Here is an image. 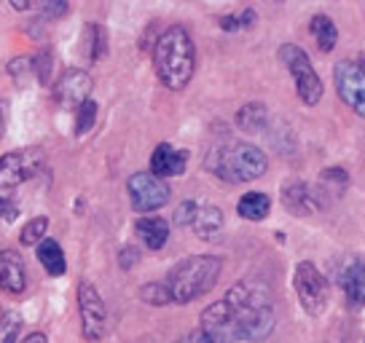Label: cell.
<instances>
[{"label":"cell","instance_id":"obj_14","mask_svg":"<svg viewBox=\"0 0 365 343\" xmlns=\"http://www.w3.org/2000/svg\"><path fill=\"white\" fill-rule=\"evenodd\" d=\"M185 164H188V153L180 148H172L170 142H161L156 145L153 156H150V174L156 177H178L185 172Z\"/></svg>","mask_w":365,"mask_h":343},{"label":"cell","instance_id":"obj_7","mask_svg":"<svg viewBox=\"0 0 365 343\" xmlns=\"http://www.w3.org/2000/svg\"><path fill=\"white\" fill-rule=\"evenodd\" d=\"M78 317H81V332L86 341H100L108 332V311L100 290L91 285L89 279L78 282Z\"/></svg>","mask_w":365,"mask_h":343},{"label":"cell","instance_id":"obj_3","mask_svg":"<svg viewBox=\"0 0 365 343\" xmlns=\"http://www.w3.org/2000/svg\"><path fill=\"white\" fill-rule=\"evenodd\" d=\"M205 167L217 180L231 185H242V183H252L266 174V167H269V159L261 148H255L250 142H237V139H228L223 145H215V148L207 153Z\"/></svg>","mask_w":365,"mask_h":343},{"label":"cell","instance_id":"obj_23","mask_svg":"<svg viewBox=\"0 0 365 343\" xmlns=\"http://www.w3.org/2000/svg\"><path fill=\"white\" fill-rule=\"evenodd\" d=\"M46 228H48V218L38 215V218H33L22 228V233H19V241H22L24 247H35V244H41V241L46 239Z\"/></svg>","mask_w":365,"mask_h":343},{"label":"cell","instance_id":"obj_30","mask_svg":"<svg viewBox=\"0 0 365 343\" xmlns=\"http://www.w3.org/2000/svg\"><path fill=\"white\" fill-rule=\"evenodd\" d=\"M38 9H41V14H43L46 19H59V16L68 14V3H62V0H57V3H54V0H46Z\"/></svg>","mask_w":365,"mask_h":343},{"label":"cell","instance_id":"obj_22","mask_svg":"<svg viewBox=\"0 0 365 343\" xmlns=\"http://www.w3.org/2000/svg\"><path fill=\"white\" fill-rule=\"evenodd\" d=\"M86 38H89V51H86L89 62L103 59L108 54V33H105L103 24H89L86 27Z\"/></svg>","mask_w":365,"mask_h":343},{"label":"cell","instance_id":"obj_18","mask_svg":"<svg viewBox=\"0 0 365 343\" xmlns=\"http://www.w3.org/2000/svg\"><path fill=\"white\" fill-rule=\"evenodd\" d=\"M38 260H41V265L46 268V274L48 276H62L65 271H68V260H65V250L59 247V241L48 239L46 236L41 244H38Z\"/></svg>","mask_w":365,"mask_h":343},{"label":"cell","instance_id":"obj_27","mask_svg":"<svg viewBox=\"0 0 365 343\" xmlns=\"http://www.w3.org/2000/svg\"><path fill=\"white\" fill-rule=\"evenodd\" d=\"M19 327H22L19 314L6 311L3 320H0V343H16V338H19Z\"/></svg>","mask_w":365,"mask_h":343},{"label":"cell","instance_id":"obj_31","mask_svg":"<svg viewBox=\"0 0 365 343\" xmlns=\"http://www.w3.org/2000/svg\"><path fill=\"white\" fill-rule=\"evenodd\" d=\"M175 343H217V341L207 330H202V327H199V330L185 332V335H182V338H178Z\"/></svg>","mask_w":365,"mask_h":343},{"label":"cell","instance_id":"obj_20","mask_svg":"<svg viewBox=\"0 0 365 343\" xmlns=\"http://www.w3.org/2000/svg\"><path fill=\"white\" fill-rule=\"evenodd\" d=\"M191 228L196 231L199 239H205V241L215 239L217 233H220V228H223V212L212 204L199 206V212H196L194 226H191Z\"/></svg>","mask_w":365,"mask_h":343},{"label":"cell","instance_id":"obj_26","mask_svg":"<svg viewBox=\"0 0 365 343\" xmlns=\"http://www.w3.org/2000/svg\"><path fill=\"white\" fill-rule=\"evenodd\" d=\"M255 19H258L255 11H252V9H245V11L237 14V16H220L217 24H220L223 30H228V33H237V30H247V27H252Z\"/></svg>","mask_w":365,"mask_h":343},{"label":"cell","instance_id":"obj_8","mask_svg":"<svg viewBox=\"0 0 365 343\" xmlns=\"http://www.w3.org/2000/svg\"><path fill=\"white\" fill-rule=\"evenodd\" d=\"M43 164L46 156L41 148H19L0 156V191L33 180L35 174L43 169Z\"/></svg>","mask_w":365,"mask_h":343},{"label":"cell","instance_id":"obj_21","mask_svg":"<svg viewBox=\"0 0 365 343\" xmlns=\"http://www.w3.org/2000/svg\"><path fill=\"white\" fill-rule=\"evenodd\" d=\"M266 121H269V110L261 102L245 105L240 113H237V126L245 129V132H261L263 126H266Z\"/></svg>","mask_w":365,"mask_h":343},{"label":"cell","instance_id":"obj_6","mask_svg":"<svg viewBox=\"0 0 365 343\" xmlns=\"http://www.w3.org/2000/svg\"><path fill=\"white\" fill-rule=\"evenodd\" d=\"M293 285H296L298 300H301V306H304L307 314L319 317L322 311L328 309V292H331V287H328V279L319 274V268L314 263H309V260L298 263Z\"/></svg>","mask_w":365,"mask_h":343},{"label":"cell","instance_id":"obj_24","mask_svg":"<svg viewBox=\"0 0 365 343\" xmlns=\"http://www.w3.org/2000/svg\"><path fill=\"white\" fill-rule=\"evenodd\" d=\"M140 297H143L145 303H150V306H167V303H175L167 282H150V285H143Z\"/></svg>","mask_w":365,"mask_h":343},{"label":"cell","instance_id":"obj_36","mask_svg":"<svg viewBox=\"0 0 365 343\" xmlns=\"http://www.w3.org/2000/svg\"><path fill=\"white\" fill-rule=\"evenodd\" d=\"M11 9H16V11H27V9H33V3H27V0H11Z\"/></svg>","mask_w":365,"mask_h":343},{"label":"cell","instance_id":"obj_19","mask_svg":"<svg viewBox=\"0 0 365 343\" xmlns=\"http://www.w3.org/2000/svg\"><path fill=\"white\" fill-rule=\"evenodd\" d=\"M269 209H272V199L266 194H261V191H250V194H245L237 201L240 218L252 220V223H261V220L269 218Z\"/></svg>","mask_w":365,"mask_h":343},{"label":"cell","instance_id":"obj_16","mask_svg":"<svg viewBox=\"0 0 365 343\" xmlns=\"http://www.w3.org/2000/svg\"><path fill=\"white\" fill-rule=\"evenodd\" d=\"M135 231L140 233L143 244L153 252L161 250L167 244V239H170V226H167L164 218H140L135 223Z\"/></svg>","mask_w":365,"mask_h":343},{"label":"cell","instance_id":"obj_25","mask_svg":"<svg viewBox=\"0 0 365 343\" xmlns=\"http://www.w3.org/2000/svg\"><path fill=\"white\" fill-rule=\"evenodd\" d=\"M97 121V102L94 100H86L76 110V134H86L91 126Z\"/></svg>","mask_w":365,"mask_h":343},{"label":"cell","instance_id":"obj_10","mask_svg":"<svg viewBox=\"0 0 365 343\" xmlns=\"http://www.w3.org/2000/svg\"><path fill=\"white\" fill-rule=\"evenodd\" d=\"M333 80H336V92L341 97V102L357 113L360 118H365V68L357 62L344 59L333 70Z\"/></svg>","mask_w":365,"mask_h":343},{"label":"cell","instance_id":"obj_11","mask_svg":"<svg viewBox=\"0 0 365 343\" xmlns=\"http://www.w3.org/2000/svg\"><path fill=\"white\" fill-rule=\"evenodd\" d=\"M91 78L86 70H65L54 86V100L62 110H78L81 105L91 100Z\"/></svg>","mask_w":365,"mask_h":343},{"label":"cell","instance_id":"obj_33","mask_svg":"<svg viewBox=\"0 0 365 343\" xmlns=\"http://www.w3.org/2000/svg\"><path fill=\"white\" fill-rule=\"evenodd\" d=\"M30 62H33V59H27V57L11 59V62H9V73H11L14 78H22V73L33 70V65H30Z\"/></svg>","mask_w":365,"mask_h":343},{"label":"cell","instance_id":"obj_5","mask_svg":"<svg viewBox=\"0 0 365 343\" xmlns=\"http://www.w3.org/2000/svg\"><path fill=\"white\" fill-rule=\"evenodd\" d=\"M277 54H279V62L285 65L293 83H296L298 100L307 107H314L322 100V80H319L312 59L307 57V51L298 48L296 43H285V46H279Z\"/></svg>","mask_w":365,"mask_h":343},{"label":"cell","instance_id":"obj_17","mask_svg":"<svg viewBox=\"0 0 365 343\" xmlns=\"http://www.w3.org/2000/svg\"><path fill=\"white\" fill-rule=\"evenodd\" d=\"M309 33L314 38V43L322 54H331L336 43H339V30H336V24H333L331 16H325V14H314L312 16V22H309Z\"/></svg>","mask_w":365,"mask_h":343},{"label":"cell","instance_id":"obj_12","mask_svg":"<svg viewBox=\"0 0 365 343\" xmlns=\"http://www.w3.org/2000/svg\"><path fill=\"white\" fill-rule=\"evenodd\" d=\"M0 290L11 295H22L27 290V268L19 252L0 250Z\"/></svg>","mask_w":365,"mask_h":343},{"label":"cell","instance_id":"obj_29","mask_svg":"<svg viewBox=\"0 0 365 343\" xmlns=\"http://www.w3.org/2000/svg\"><path fill=\"white\" fill-rule=\"evenodd\" d=\"M196 212H199V206L194 204V201H182L178 209H175V226H194V218Z\"/></svg>","mask_w":365,"mask_h":343},{"label":"cell","instance_id":"obj_28","mask_svg":"<svg viewBox=\"0 0 365 343\" xmlns=\"http://www.w3.org/2000/svg\"><path fill=\"white\" fill-rule=\"evenodd\" d=\"M33 73H38V80H41V83H48V75H51V51H41V54H35Z\"/></svg>","mask_w":365,"mask_h":343},{"label":"cell","instance_id":"obj_2","mask_svg":"<svg viewBox=\"0 0 365 343\" xmlns=\"http://www.w3.org/2000/svg\"><path fill=\"white\" fill-rule=\"evenodd\" d=\"M153 70L156 78L170 89H185L196 73V46L191 35L180 24H172L156 38L153 43Z\"/></svg>","mask_w":365,"mask_h":343},{"label":"cell","instance_id":"obj_32","mask_svg":"<svg viewBox=\"0 0 365 343\" xmlns=\"http://www.w3.org/2000/svg\"><path fill=\"white\" fill-rule=\"evenodd\" d=\"M19 209L9 196H0V220H16Z\"/></svg>","mask_w":365,"mask_h":343},{"label":"cell","instance_id":"obj_34","mask_svg":"<svg viewBox=\"0 0 365 343\" xmlns=\"http://www.w3.org/2000/svg\"><path fill=\"white\" fill-rule=\"evenodd\" d=\"M137 255H140V252H137L135 247H124V250H121V255H118V263H121V268H132V265L137 263Z\"/></svg>","mask_w":365,"mask_h":343},{"label":"cell","instance_id":"obj_15","mask_svg":"<svg viewBox=\"0 0 365 343\" xmlns=\"http://www.w3.org/2000/svg\"><path fill=\"white\" fill-rule=\"evenodd\" d=\"M341 287L346 303L352 309H363L365 306V260L363 258H352L346 268L341 271Z\"/></svg>","mask_w":365,"mask_h":343},{"label":"cell","instance_id":"obj_4","mask_svg":"<svg viewBox=\"0 0 365 343\" xmlns=\"http://www.w3.org/2000/svg\"><path fill=\"white\" fill-rule=\"evenodd\" d=\"M223 271V260L215 255H191L178 263L167 276V287L175 303H191L196 297L207 295L217 285Z\"/></svg>","mask_w":365,"mask_h":343},{"label":"cell","instance_id":"obj_1","mask_svg":"<svg viewBox=\"0 0 365 343\" xmlns=\"http://www.w3.org/2000/svg\"><path fill=\"white\" fill-rule=\"evenodd\" d=\"M202 330L217 343L263 341L274 330V306L269 290L258 282H237L223 300L202 311Z\"/></svg>","mask_w":365,"mask_h":343},{"label":"cell","instance_id":"obj_9","mask_svg":"<svg viewBox=\"0 0 365 343\" xmlns=\"http://www.w3.org/2000/svg\"><path fill=\"white\" fill-rule=\"evenodd\" d=\"M126 191H129V201L135 212H156L172 196L170 185L150 172H135L126 180Z\"/></svg>","mask_w":365,"mask_h":343},{"label":"cell","instance_id":"obj_37","mask_svg":"<svg viewBox=\"0 0 365 343\" xmlns=\"http://www.w3.org/2000/svg\"><path fill=\"white\" fill-rule=\"evenodd\" d=\"M3 132H6V102L0 100V137H3Z\"/></svg>","mask_w":365,"mask_h":343},{"label":"cell","instance_id":"obj_35","mask_svg":"<svg viewBox=\"0 0 365 343\" xmlns=\"http://www.w3.org/2000/svg\"><path fill=\"white\" fill-rule=\"evenodd\" d=\"M22 343H48V338H46L43 332H30V335H27Z\"/></svg>","mask_w":365,"mask_h":343},{"label":"cell","instance_id":"obj_13","mask_svg":"<svg viewBox=\"0 0 365 343\" xmlns=\"http://www.w3.org/2000/svg\"><path fill=\"white\" fill-rule=\"evenodd\" d=\"M282 204L296 218H307V215H314L319 209L317 194L301 180H290V183L282 185Z\"/></svg>","mask_w":365,"mask_h":343}]
</instances>
